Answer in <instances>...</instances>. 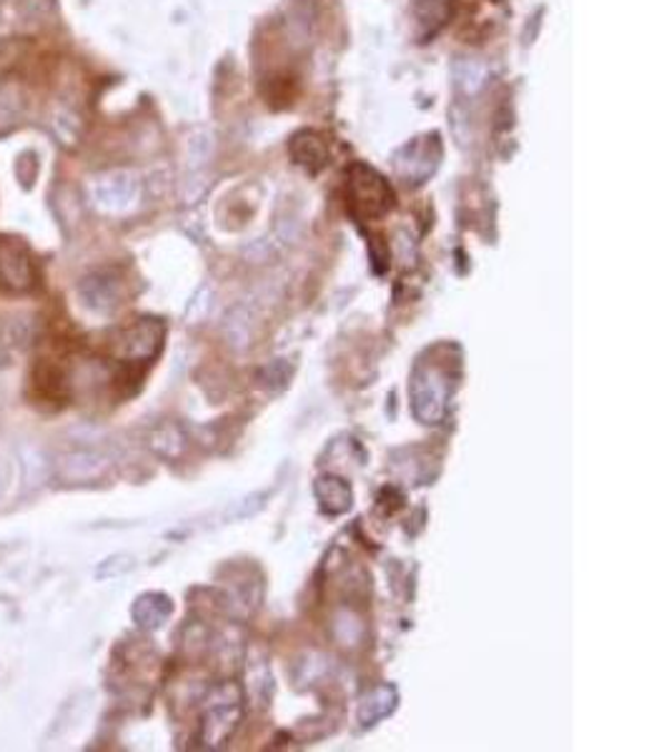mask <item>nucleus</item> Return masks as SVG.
Segmentation results:
<instances>
[{"instance_id":"4","label":"nucleus","mask_w":669,"mask_h":752,"mask_svg":"<svg viewBox=\"0 0 669 752\" xmlns=\"http://www.w3.org/2000/svg\"><path fill=\"white\" fill-rule=\"evenodd\" d=\"M164 326L156 324L154 319H144L138 324L128 326L121 331V336L116 341V357L128 361H146L154 359L156 351L161 349Z\"/></svg>"},{"instance_id":"6","label":"nucleus","mask_w":669,"mask_h":752,"mask_svg":"<svg viewBox=\"0 0 669 752\" xmlns=\"http://www.w3.org/2000/svg\"><path fill=\"white\" fill-rule=\"evenodd\" d=\"M218 705H214L208 710L206 715V740L208 742H222L228 735H232V730L236 727V720L242 715V700L238 695H234V700L228 702V687H222V700H216Z\"/></svg>"},{"instance_id":"1","label":"nucleus","mask_w":669,"mask_h":752,"mask_svg":"<svg viewBox=\"0 0 669 752\" xmlns=\"http://www.w3.org/2000/svg\"><path fill=\"white\" fill-rule=\"evenodd\" d=\"M346 191H348V204L356 214L376 218L384 216L388 208L394 206L392 186L386 184V178L366 164H354L346 174Z\"/></svg>"},{"instance_id":"8","label":"nucleus","mask_w":669,"mask_h":752,"mask_svg":"<svg viewBox=\"0 0 669 752\" xmlns=\"http://www.w3.org/2000/svg\"><path fill=\"white\" fill-rule=\"evenodd\" d=\"M168 615H171V602H168V597L164 595H146L138 599L134 607L136 622L148 629L161 627Z\"/></svg>"},{"instance_id":"10","label":"nucleus","mask_w":669,"mask_h":752,"mask_svg":"<svg viewBox=\"0 0 669 752\" xmlns=\"http://www.w3.org/2000/svg\"><path fill=\"white\" fill-rule=\"evenodd\" d=\"M396 702V692L394 687H378L372 697H366L364 707H362V722L364 725H374L378 717L388 715L394 710Z\"/></svg>"},{"instance_id":"7","label":"nucleus","mask_w":669,"mask_h":752,"mask_svg":"<svg viewBox=\"0 0 669 752\" xmlns=\"http://www.w3.org/2000/svg\"><path fill=\"white\" fill-rule=\"evenodd\" d=\"M292 156L298 166H304L308 170H318L326 166L328 148L322 136L312 134V130H304V134H296L292 138Z\"/></svg>"},{"instance_id":"9","label":"nucleus","mask_w":669,"mask_h":752,"mask_svg":"<svg viewBox=\"0 0 669 752\" xmlns=\"http://www.w3.org/2000/svg\"><path fill=\"white\" fill-rule=\"evenodd\" d=\"M23 114V90L13 80L0 84V130H8L18 124Z\"/></svg>"},{"instance_id":"2","label":"nucleus","mask_w":669,"mask_h":752,"mask_svg":"<svg viewBox=\"0 0 669 752\" xmlns=\"http://www.w3.org/2000/svg\"><path fill=\"white\" fill-rule=\"evenodd\" d=\"M38 284V268L23 238L0 236V286L11 294H28Z\"/></svg>"},{"instance_id":"3","label":"nucleus","mask_w":669,"mask_h":752,"mask_svg":"<svg viewBox=\"0 0 669 752\" xmlns=\"http://www.w3.org/2000/svg\"><path fill=\"white\" fill-rule=\"evenodd\" d=\"M414 409L424 424H436L446 409L444 374L436 367L416 369L414 374Z\"/></svg>"},{"instance_id":"5","label":"nucleus","mask_w":669,"mask_h":752,"mask_svg":"<svg viewBox=\"0 0 669 752\" xmlns=\"http://www.w3.org/2000/svg\"><path fill=\"white\" fill-rule=\"evenodd\" d=\"M439 156H442V148H439L436 136L419 138L396 156L399 176H402L406 184H422L426 176L434 174Z\"/></svg>"}]
</instances>
